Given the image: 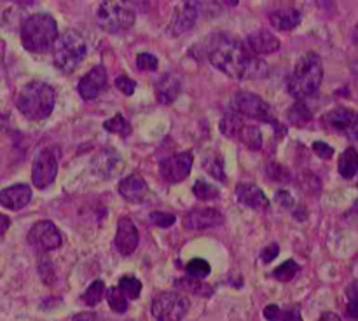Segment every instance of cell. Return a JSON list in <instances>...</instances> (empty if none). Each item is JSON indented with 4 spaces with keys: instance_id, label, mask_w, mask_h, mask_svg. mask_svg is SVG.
<instances>
[{
    "instance_id": "6da1fadb",
    "label": "cell",
    "mask_w": 358,
    "mask_h": 321,
    "mask_svg": "<svg viewBox=\"0 0 358 321\" xmlns=\"http://www.w3.org/2000/svg\"><path fill=\"white\" fill-rule=\"evenodd\" d=\"M206 56L217 70L231 79H259L268 72L266 63L255 56L245 42L226 33H215L210 38Z\"/></svg>"
},
{
    "instance_id": "7a4b0ae2",
    "label": "cell",
    "mask_w": 358,
    "mask_h": 321,
    "mask_svg": "<svg viewBox=\"0 0 358 321\" xmlns=\"http://www.w3.org/2000/svg\"><path fill=\"white\" fill-rule=\"evenodd\" d=\"M324 79V65L317 52H306L297 59L294 72L287 80V89L290 96L303 100L313 96Z\"/></svg>"
},
{
    "instance_id": "3957f363",
    "label": "cell",
    "mask_w": 358,
    "mask_h": 321,
    "mask_svg": "<svg viewBox=\"0 0 358 321\" xmlns=\"http://www.w3.org/2000/svg\"><path fill=\"white\" fill-rule=\"evenodd\" d=\"M58 37V24L48 13L31 14L21 24V44L30 52L51 51Z\"/></svg>"
},
{
    "instance_id": "277c9868",
    "label": "cell",
    "mask_w": 358,
    "mask_h": 321,
    "mask_svg": "<svg viewBox=\"0 0 358 321\" xmlns=\"http://www.w3.org/2000/svg\"><path fill=\"white\" fill-rule=\"evenodd\" d=\"M56 103V93L49 84L31 80L21 87L17 94L16 107L30 121H42L51 115Z\"/></svg>"
},
{
    "instance_id": "5b68a950",
    "label": "cell",
    "mask_w": 358,
    "mask_h": 321,
    "mask_svg": "<svg viewBox=\"0 0 358 321\" xmlns=\"http://www.w3.org/2000/svg\"><path fill=\"white\" fill-rule=\"evenodd\" d=\"M86 54L87 47L84 38L77 31L66 30L56 40L55 49H52V61L56 68L62 70L63 73H72L79 68Z\"/></svg>"
},
{
    "instance_id": "8992f818",
    "label": "cell",
    "mask_w": 358,
    "mask_h": 321,
    "mask_svg": "<svg viewBox=\"0 0 358 321\" xmlns=\"http://www.w3.org/2000/svg\"><path fill=\"white\" fill-rule=\"evenodd\" d=\"M96 23L108 33H119L133 27L135 13L126 3L105 0L96 9Z\"/></svg>"
},
{
    "instance_id": "52a82bcc",
    "label": "cell",
    "mask_w": 358,
    "mask_h": 321,
    "mask_svg": "<svg viewBox=\"0 0 358 321\" xmlns=\"http://www.w3.org/2000/svg\"><path fill=\"white\" fill-rule=\"evenodd\" d=\"M189 299L177 292H163L152 300V316L157 321H182L187 314Z\"/></svg>"
},
{
    "instance_id": "ba28073f",
    "label": "cell",
    "mask_w": 358,
    "mask_h": 321,
    "mask_svg": "<svg viewBox=\"0 0 358 321\" xmlns=\"http://www.w3.org/2000/svg\"><path fill=\"white\" fill-rule=\"evenodd\" d=\"M322 124L327 131L345 136L352 142L358 140V112L355 110L345 107L334 108L322 117Z\"/></svg>"
},
{
    "instance_id": "9c48e42d",
    "label": "cell",
    "mask_w": 358,
    "mask_h": 321,
    "mask_svg": "<svg viewBox=\"0 0 358 321\" xmlns=\"http://www.w3.org/2000/svg\"><path fill=\"white\" fill-rule=\"evenodd\" d=\"M233 110L236 112L241 117L248 119H257V121H271V114H269V105L262 100L261 96L254 93H248V91H240L233 96ZM275 126L276 122H273Z\"/></svg>"
},
{
    "instance_id": "30bf717a",
    "label": "cell",
    "mask_w": 358,
    "mask_h": 321,
    "mask_svg": "<svg viewBox=\"0 0 358 321\" xmlns=\"http://www.w3.org/2000/svg\"><path fill=\"white\" fill-rule=\"evenodd\" d=\"M58 174V157L51 149H44L35 157L31 167V181L37 188H48Z\"/></svg>"
},
{
    "instance_id": "8fae6325",
    "label": "cell",
    "mask_w": 358,
    "mask_h": 321,
    "mask_svg": "<svg viewBox=\"0 0 358 321\" xmlns=\"http://www.w3.org/2000/svg\"><path fill=\"white\" fill-rule=\"evenodd\" d=\"M28 243L41 251H51L59 248L62 234L55 223L49 222V220H41V222L31 225L30 232H28Z\"/></svg>"
},
{
    "instance_id": "7c38bea8",
    "label": "cell",
    "mask_w": 358,
    "mask_h": 321,
    "mask_svg": "<svg viewBox=\"0 0 358 321\" xmlns=\"http://www.w3.org/2000/svg\"><path fill=\"white\" fill-rule=\"evenodd\" d=\"M192 167V154L191 152H180L175 156L166 157L159 163V173L164 181L168 184H178L184 181L189 177Z\"/></svg>"
},
{
    "instance_id": "4fadbf2b",
    "label": "cell",
    "mask_w": 358,
    "mask_h": 321,
    "mask_svg": "<svg viewBox=\"0 0 358 321\" xmlns=\"http://www.w3.org/2000/svg\"><path fill=\"white\" fill-rule=\"evenodd\" d=\"M182 223L187 230H205L222 225L224 215L215 208H194L185 213Z\"/></svg>"
},
{
    "instance_id": "5bb4252c",
    "label": "cell",
    "mask_w": 358,
    "mask_h": 321,
    "mask_svg": "<svg viewBox=\"0 0 358 321\" xmlns=\"http://www.w3.org/2000/svg\"><path fill=\"white\" fill-rule=\"evenodd\" d=\"M199 16V2H184L178 7H175L173 17H171V23L168 27V31L171 35H182L185 31L191 30L196 24Z\"/></svg>"
},
{
    "instance_id": "9a60e30c",
    "label": "cell",
    "mask_w": 358,
    "mask_h": 321,
    "mask_svg": "<svg viewBox=\"0 0 358 321\" xmlns=\"http://www.w3.org/2000/svg\"><path fill=\"white\" fill-rule=\"evenodd\" d=\"M105 86H107V70H105L103 65H96L79 80L77 91H79L83 100L91 101L96 96H100Z\"/></svg>"
},
{
    "instance_id": "2e32d148",
    "label": "cell",
    "mask_w": 358,
    "mask_h": 321,
    "mask_svg": "<svg viewBox=\"0 0 358 321\" xmlns=\"http://www.w3.org/2000/svg\"><path fill=\"white\" fill-rule=\"evenodd\" d=\"M138 229L129 216H121L117 222V232H115V248L119 253L128 257L138 248Z\"/></svg>"
},
{
    "instance_id": "e0dca14e",
    "label": "cell",
    "mask_w": 358,
    "mask_h": 321,
    "mask_svg": "<svg viewBox=\"0 0 358 321\" xmlns=\"http://www.w3.org/2000/svg\"><path fill=\"white\" fill-rule=\"evenodd\" d=\"M247 47L254 52L255 56H266V54H273V52L280 51V38L276 35H273L269 30H257L248 33L247 40H245Z\"/></svg>"
},
{
    "instance_id": "ac0fdd59",
    "label": "cell",
    "mask_w": 358,
    "mask_h": 321,
    "mask_svg": "<svg viewBox=\"0 0 358 321\" xmlns=\"http://www.w3.org/2000/svg\"><path fill=\"white\" fill-rule=\"evenodd\" d=\"M117 191L124 201L138 204V202L145 201V197L149 195V185L140 174H129L119 181Z\"/></svg>"
},
{
    "instance_id": "d6986e66",
    "label": "cell",
    "mask_w": 358,
    "mask_h": 321,
    "mask_svg": "<svg viewBox=\"0 0 358 321\" xmlns=\"http://www.w3.org/2000/svg\"><path fill=\"white\" fill-rule=\"evenodd\" d=\"M31 188L27 184H16L0 191V204L10 211H20L30 202Z\"/></svg>"
},
{
    "instance_id": "ffe728a7",
    "label": "cell",
    "mask_w": 358,
    "mask_h": 321,
    "mask_svg": "<svg viewBox=\"0 0 358 321\" xmlns=\"http://www.w3.org/2000/svg\"><path fill=\"white\" fill-rule=\"evenodd\" d=\"M236 197L241 204L248 206L257 211H264L269 208V199L266 197L264 192L254 184H240L236 187Z\"/></svg>"
},
{
    "instance_id": "44dd1931",
    "label": "cell",
    "mask_w": 358,
    "mask_h": 321,
    "mask_svg": "<svg viewBox=\"0 0 358 321\" xmlns=\"http://www.w3.org/2000/svg\"><path fill=\"white\" fill-rule=\"evenodd\" d=\"M301 20H303V16H301L299 10H297L296 7H290V6L278 7V9L269 13V21H271L273 28H276V30L280 31L294 30V28L299 27Z\"/></svg>"
},
{
    "instance_id": "7402d4cb",
    "label": "cell",
    "mask_w": 358,
    "mask_h": 321,
    "mask_svg": "<svg viewBox=\"0 0 358 321\" xmlns=\"http://www.w3.org/2000/svg\"><path fill=\"white\" fill-rule=\"evenodd\" d=\"M182 93V84L175 73H164L156 84V96L157 101L163 105L173 103L178 98V94Z\"/></svg>"
},
{
    "instance_id": "603a6c76",
    "label": "cell",
    "mask_w": 358,
    "mask_h": 321,
    "mask_svg": "<svg viewBox=\"0 0 358 321\" xmlns=\"http://www.w3.org/2000/svg\"><path fill=\"white\" fill-rule=\"evenodd\" d=\"M338 170L339 174L343 178H353L358 173V152L355 147H348L345 152L341 154L338 163Z\"/></svg>"
},
{
    "instance_id": "cb8c5ba5",
    "label": "cell",
    "mask_w": 358,
    "mask_h": 321,
    "mask_svg": "<svg viewBox=\"0 0 358 321\" xmlns=\"http://www.w3.org/2000/svg\"><path fill=\"white\" fill-rule=\"evenodd\" d=\"M241 143L248 147L252 150H259L262 147V133L261 128L257 124H247L243 122V126L240 128V133H238V138Z\"/></svg>"
},
{
    "instance_id": "d4e9b609",
    "label": "cell",
    "mask_w": 358,
    "mask_h": 321,
    "mask_svg": "<svg viewBox=\"0 0 358 321\" xmlns=\"http://www.w3.org/2000/svg\"><path fill=\"white\" fill-rule=\"evenodd\" d=\"M287 119H289V122L292 126H299L301 128V126L310 124L311 119H313V114H311V110L306 105L297 101L296 105H292V107L287 110Z\"/></svg>"
},
{
    "instance_id": "484cf974",
    "label": "cell",
    "mask_w": 358,
    "mask_h": 321,
    "mask_svg": "<svg viewBox=\"0 0 358 321\" xmlns=\"http://www.w3.org/2000/svg\"><path fill=\"white\" fill-rule=\"evenodd\" d=\"M175 285L178 286L180 290L189 293H194V295H201V297H208L212 295V288H210L206 283H203L201 279H196V278H180L175 281Z\"/></svg>"
},
{
    "instance_id": "4316f807",
    "label": "cell",
    "mask_w": 358,
    "mask_h": 321,
    "mask_svg": "<svg viewBox=\"0 0 358 321\" xmlns=\"http://www.w3.org/2000/svg\"><path fill=\"white\" fill-rule=\"evenodd\" d=\"M241 126H243V117L238 115L236 112H227L222 117V121H220V131H222V135H226L227 138L236 140Z\"/></svg>"
},
{
    "instance_id": "83f0119b",
    "label": "cell",
    "mask_w": 358,
    "mask_h": 321,
    "mask_svg": "<svg viewBox=\"0 0 358 321\" xmlns=\"http://www.w3.org/2000/svg\"><path fill=\"white\" fill-rule=\"evenodd\" d=\"M107 302L110 309L119 314L126 313V309H128V297L121 292L119 286H112V288L107 290Z\"/></svg>"
},
{
    "instance_id": "f1b7e54d",
    "label": "cell",
    "mask_w": 358,
    "mask_h": 321,
    "mask_svg": "<svg viewBox=\"0 0 358 321\" xmlns=\"http://www.w3.org/2000/svg\"><path fill=\"white\" fill-rule=\"evenodd\" d=\"M299 271H301L299 264L290 258V260L283 262L282 265H278V267L273 271V278L278 279V281H290L292 278H296V274Z\"/></svg>"
},
{
    "instance_id": "f546056e",
    "label": "cell",
    "mask_w": 358,
    "mask_h": 321,
    "mask_svg": "<svg viewBox=\"0 0 358 321\" xmlns=\"http://www.w3.org/2000/svg\"><path fill=\"white\" fill-rule=\"evenodd\" d=\"M103 293H105V283L101 281V279H96V281H93L90 286H87L86 293L83 295L84 304L90 307H94L101 300Z\"/></svg>"
},
{
    "instance_id": "4dcf8cb0",
    "label": "cell",
    "mask_w": 358,
    "mask_h": 321,
    "mask_svg": "<svg viewBox=\"0 0 358 321\" xmlns=\"http://www.w3.org/2000/svg\"><path fill=\"white\" fill-rule=\"evenodd\" d=\"M103 128L110 133H117L119 136H129L131 133V126L122 114H115L110 121H105Z\"/></svg>"
},
{
    "instance_id": "1f68e13d",
    "label": "cell",
    "mask_w": 358,
    "mask_h": 321,
    "mask_svg": "<svg viewBox=\"0 0 358 321\" xmlns=\"http://www.w3.org/2000/svg\"><path fill=\"white\" fill-rule=\"evenodd\" d=\"M185 271H187V274L191 276V278L203 279L206 278V276H210L212 267H210L208 262L203 260V258H192V260L185 265Z\"/></svg>"
},
{
    "instance_id": "d6a6232c",
    "label": "cell",
    "mask_w": 358,
    "mask_h": 321,
    "mask_svg": "<svg viewBox=\"0 0 358 321\" xmlns=\"http://www.w3.org/2000/svg\"><path fill=\"white\" fill-rule=\"evenodd\" d=\"M119 288L128 299H136L142 292V283L133 276H124V278L119 279Z\"/></svg>"
},
{
    "instance_id": "836d02e7",
    "label": "cell",
    "mask_w": 358,
    "mask_h": 321,
    "mask_svg": "<svg viewBox=\"0 0 358 321\" xmlns=\"http://www.w3.org/2000/svg\"><path fill=\"white\" fill-rule=\"evenodd\" d=\"M192 192H194L196 197L201 199V201H210V199L219 197V188L213 187L212 184H208V181L205 180L196 181L194 187H192Z\"/></svg>"
},
{
    "instance_id": "e575fe53",
    "label": "cell",
    "mask_w": 358,
    "mask_h": 321,
    "mask_svg": "<svg viewBox=\"0 0 358 321\" xmlns=\"http://www.w3.org/2000/svg\"><path fill=\"white\" fill-rule=\"evenodd\" d=\"M203 166H205V170L208 171L213 178H217V180H220V181H226V173H224V160L220 159L219 156H213V157H210V159H206Z\"/></svg>"
},
{
    "instance_id": "d590c367",
    "label": "cell",
    "mask_w": 358,
    "mask_h": 321,
    "mask_svg": "<svg viewBox=\"0 0 358 321\" xmlns=\"http://www.w3.org/2000/svg\"><path fill=\"white\" fill-rule=\"evenodd\" d=\"M157 66H159V61L150 52H142V54L136 56V68L142 70V72H156Z\"/></svg>"
},
{
    "instance_id": "8d00e7d4",
    "label": "cell",
    "mask_w": 358,
    "mask_h": 321,
    "mask_svg": "<svg viewBox=\"0 0 358 321\" xmlns=\"http://www.w3.org/2000/svg\"><path fill=\"white\" fill-rule=\"evenodd\" d=\"M348 306H346V311H348L350 318L352 320L358 321V281L353 283L352 286L348 288Z\"/></svg>"
},
{
    "instance_id": "74e56055",
    "label": "cell",
    "mask_w": 358,
    "mask_h": 321,
    "mask_svg": "<svg viewBox=\"0 0 358 321\" xmlns=\"http://www.w3.org/2000/svg\"><path fill=\"white\" fill-rule=\"evenodd\" d=\"M175 220H177V218H175V215H171V213H166V211H152V213H150V222H152L156 227H163V229L173 225Z\"/></svg>"
},
{
    "instance_id": "f35d334b",
    "label": "cell",
    "mask_w": 358,
    "mask_h": 321,
    "mask_svg": "<svg viewBox=\"0 0 358 321\" xmlns=\"http://www.w3.org/2000/svg\"><path fill=\"white\" fill-rule=\"evenodd\" d=\"M115 87H117L122 94H126V96H131L136 89V82L133 79H129L128 75H119L115 77Z\"/></svg>"
},
{
    "instance_id": "ab89813d",
    "label": "cell",
    "mask_w": 358,
    "mask_h": 321,
    "mask_svg": "<svg viewBox=\"0 0 358 321\" xmlns=\"http://www.w3.org/2000/svg\"><path fill=\"white\" fill-rule=\"evenodd\" d=\"M268 174H269V178H271V180H275V181H289V180H287V178L282 177V174L289 177V171H287L285 167L280 166V164H276V163L269 164V166H268Z\"/></svg>"
},
{
    "instance_id": "60d3db41",
    "label": "cell",
    "mask_w": 358,
    "mask_h": 321,
    "mask_svg": "<svg viewBox=\"0 0 358 321\" xmlns=\"http://www.w3.org/2000/svg\"><path fill=\"white\" fill-rule=\"evenodd\" d=\"M313 152L317 154L318 157H322V159H331V157L334 156V149H332V147L325 142H315Z\"/></svg>"
},
{
    "instance_id": "b9f144b4",
    "label": "cell",
    "mask_w": 358,
    "mask_h": 321,
    "mask_svg": "<svg viewBox=\"0 0 358 321\" xmlns=\"http://www.w3.org/2000/svg\"><path fill=\"white\" fill-rule=\"evenodd\" d=\"M278 253H280V246L276 243H271L262 250L261 260L264 262V264H269V262H273L276 257H278Z\"/></svg>"
},
{
    "instance_id": "7bdbcfd3",
    "label": "cell",
    "mask_w": 358,
    "mask_h": 321,
    "mask_svg": "<svg viewBox=\"0 0 358 321\" xmlns=\"http://www.w3.org/2000/svg\"><path fill=\"white\" fill-rule=\"evenodd\" d=\"M264 318L268 321H283V311L275 304H271V306L264 307Z\"/></svg>"
},
{
    "instance_id": "ee69618b",
    "label": "cell",
    "mask_w": 358,
    "mask_h": 321,
    "mask_svg": "<svg viewBox=\"0 0 358 321\" xmlns=\"http://www.w3.org/2000/svg\"><path fill=\"white\" fill-rule=\"evenodd\" d=\"M276 202H280L283 208H289V209H292L294 206H296V201H294V197L287 191H280L278 194H276Z\"/></svg>"
},
{
    "instance_id": "f6af8a7d",
    "label": "cell",
    "mask_w": 358,
    "mask_h": 321,
    "mask_svg": "<svg viewBox=\"0 0 358 321\" xmlns=\"http://www.w3.org/2000/svg\"><path fill=\"white\" fill-rule=\"evenodd\" d=\"M283 321H303L299 309H290L287 313H283Z\"/></svg>"
},
{
    "instance_id": "bcb514c9",
    "label": "cell",
    "mask_w": 358,
    "mask_h": 321,
    "mask_svg": "<svg viewBox=\"0 0 358 321\" xmlns=\"http://www.w3.org/2000/svg\"><path fill=\"white\" fill-rule=\"evenodd\" d=\"M10 225V220L7 218L6 215H0V237L3 236V234L7 232V229H9Z\"/></svg>"
},
{
    "instance_id": "7dc6e473",
    "label": "cell",
    "mask_w": 358,
    "mask_h": 321,
    "mask_svg": "<svg viewBox=\"0 0 358 321\" xmlns=\"http://www.w3.org/2000/svg\"><path fill=\"white\" fill-rule=\"evenodd\" d=\"M318 321H341V318H339L336 313H331V311H327V313L322 314L320 320H318Z\"/></svg>"
},
{
    "instance_id": "c3c4849f",
    "label": "cell",
    "mask_w": 358,
    "mask_h": 321,
    "mask_svg": "<svg viewBox=\"0 0 358 321\" xmlns=\"http://www.w3.org/2000/svg\"><path fill=\"white\" fill-rule=\"evenodd\" d=\"M76 321H96V316L91 313H83V314H77L76 318H73Z\"/></svg>"
},
{
    "instance_id": "681fc988",
    "label": "cell",
    "mask_w": 358,
    "mask_h": 321,
    "mask_svg": "<svg viewBox=\"0 0 358 321\" xmlns=\"http://www.w3.org/2000/svg\"><path fill=\"white\" fill-rule=\"evenodd\" d=\"M353 42H355V45L358 47V24L355 27V30H353Z\"/></svg>"
}]
</instances>
